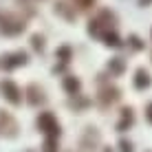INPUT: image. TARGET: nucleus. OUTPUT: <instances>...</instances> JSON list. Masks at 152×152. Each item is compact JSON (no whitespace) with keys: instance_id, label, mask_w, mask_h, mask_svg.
<instances>
[{"instance_id":"obj_26","label":"nucleus","mask_w":152,"mask_h":152,"mask_svg":"<svg viewBox=\"0 0 152 152\" xmlns=\"http://www.w3.org/2000/svg\"><path fill=\"white\" fill-rule=\"evenodd\" d=\"M104 152H113V148H104Z\"/></svg>"},{"instance_id":"obj_14","label":"nucleus","mask_w":152,"mask_h":152,"mask_svg":"<svg viewBox=\"0 0 152 152\" xmlns=\"http://www.w3.org/2000/svg\"><path fill=\"white\" fill-rule=\"evenodd\" d=\"M106 71L110 73V75H124L126 71V60L124 57H110L106 64Z\"/></svg>"},{"instance_id":"obj_5","label":"nucleus","mask_w":152,"mask_h":152,"mask_svg":"<svg viewBox=\"0 0 152 152\" xmlns=\"http://www.w3.org/2000/svg\"><path fill=\"white\" fill-rule=\"evenodd\" d=\"M95 20H97L99 24H102V29H104V31H115V27L119 24L117 13L110 11V9H99V13L95 15Z\"/></svg>"},{"instance_id":"obj_22","label":"nucleus","mask_w":152,"mask_h":152,"mask_svg":"<svg viewBox=\"0 0 152 152\" xmlns=\"http://www.w3.org/2000/svg\"><path fill=\"white\" fill-rule=\"evenodd\" d=\"M119 152H134V148H132V143H130L128 139H121L119 141Z\"/></svg>"},{"instance_id":"obj_1","label":"nucleus","mask_w":152,"mask_h":152,"mask_svg":"<svg viewBox=\"0 0 152 152\" xmlns=\"http://www.w3.org/2000/svg\"><path fill=\"white\" fill-rule=\"evenodd\" d=\"M38 128L42 132L49 134V139H57L60 137V124H57L53 113H40L38 117Z\"/></svg>"},{"instance_id":"obj_3","label":"nucleus","mask_w":152,"mask_h":152,"mask_svg":"<svg viewBox=\"0 0 152 152\" xmlns=\"http://www.w3.org/2000/svg\"><path fill=\"white\" fill-rule=\"evenodd\" d=\"M24 27L27 24L22 22V20H18V18H13V15H9V13H0V29L4 31L7 35H18V33H22Z\"/></svg>"},{"instance_id":"obj_20","label":"nucleus","mask_w":152,"mask_h":152,"mask_svg":"<svg viewBox=\"0 0 152 152\" xmlns=\"http://www.w3.org/2000/svg\"><path fill=\"white\" fill-rule=\"evenodd\" d=\"M73 2L77 4V7L82 9V11H86V9H91V7H95V2L97 0H73Z\"/></svg>"},{"instance_id":"obj_18","label":"nucleus","mask_w":152,"mask_h":152,"mask_svg":"<svg viewBox=\"0 0 152 152\" xmlns=\"http://www.w3.org/2000/svg\"><path fill=\"white\" fill-rule=\"evenodd\" d=\"M128 46H130V49H132V51H141V49H143V42H141V38H139V35H134V33H130L128 35Z\"/></svg>"},{"instance_id":"obj_21","label":"nucleus","mask_w":152,"mask_h":152,"mask_svg":"<svg viewBox=\"0 0 152 152\" xmlns=\"http://www.w3.org/2000/svg\"><path fill=\"white\" fill-rule=\"evenodd\" d=\"M44 152H57V139H46L44 141Z\"/></svg>"},{"instance_id":"obj_24","label":"nucleus","mask_w":152,"mask_h":152,"mask_svg":"<svg viewBox=\"0 0 152 152\" xmlns=\"http://www.w3.org/2000/svg\"><path fill=\"white\" fill-rule=\"evenodd\" d=\"M145 119H148V121L152 124V102L148 104V106H145Z\"/></svg>"},{"instance_id":"obj_6","label":"nucleus","mask_w":152,"mask_h":152,"mask_svg":"<svg viewBox=\"0 0 152 152\" xmlns=\"http://www.w3.org/2000/svg\"><path fill=\"white\" fill-rule=\"evenodd\" d=\"M29 62V55L24 53V51H15V53H7L2 57V66L7 71H11V69H15V66H24Z\"/></svg>"},{"instance_id":"obj_15","label":"nucleus","mask_w":152,"mask_h":152,"mask_svg":"<svg viewBox=\"0 0 152 152\" xmlns=\"http://www.w3.org/2000/svg\"><path fill=\"white\" fill-rule=\"evenodd\" d=\"M102 40H104V44L110 46V49H121V46H124V42H121V38L117 35V31H104V33H102Z\"/></svg>"},{"instance_id":"obj_11","label":"nucleus","mask_w":152,"mask_h":152,"mask_svg":"<svg viewBox=\"0 0 152 152\" xmlns=\"http://www.w3.org/2000/svg\"><path fill=\"white\" fill-rule=\"evenodd\" d=\"M15 130H18V126H15V121H13V117L11 115H7V113H2L0 110V132H7L9 137H13L15 134Z\"/></svg>"},{"instance_id":"obj_12","label":"nucleus","mask_w":152,"mask_h":152,"mask_svg":"<svg viewBox=\"0 0 152 152\" xmlns=\"http://www.w3.org/2000/svg\"><path fill=\"white\" fill-rule=\"evenodd\" d=\"M55 13L62 15L64 20H69V22H75V18H77L75 7H71L69 2H57V4H55Z\"/></svg>"},{"instance_id":"obj_2","label":"nucleus","mask_w":152,"mask_h":152,"mask_svg":"<svg viewBox=\"0 0 152 152\" xmlns=\"http://www.w3.org/2000/svg\"><path fill=\"white\" fill-rule=\"evenodd\" d=\"M0 93H2V97L7 99L9 104H13V106H18V104L22 102V91H20L18 84L11 82V80L0 82Z\"/></svg>"},{"instance_id":"obj_16","label":"nucleus","mask_w":152,"mask_h":152,"mask_svg":"<svg viewBox=\"0 0 152 152\" xmlns=\"http://www.w3.org/2000/svg\"><path fill=\"white\" fill-rule=\"evenodd\" d=\"M55 57L62 62V64H69L71 62V57H73V49L69 44H64V46H60V49L55 51Z\"/></svg>"},{"instance_id":"obj_23","label":"nucleus","mask_w":152,"mask_h":152,"mask_svg":"<svg viewBox=\"0 0 152 152\" xmlns=\"http://www.w3.org/2000/svg\"><path fill=\"white\" fill-rule=\"evenodd\" d=\"M71 106H73V108H84V106H88V99H77V102L73 99Z\"/></svg>"},{"instance_id":"obj_13","label":"nucleus","mask_w":152,"mask_h":152,"mask_svg":"<svg viewBox=\"0 0 152 152\" xmlns=\"http://www.w3.org/2000/svg\"><path fill=\"white\" fill-rule=\"evenodd\" d=\"M132 124H134V110L130 106L121 108V121L117 124V130H119V132H124V130H128Z\"/></svg>"},{"instance_id":"obj_4","label":"nucleus","mask_w":152,"mask_h":152,"mask_svg":"<svg viewBox=\"0 0 152 152\" xmlns=\"http://www.w3.org/2000/svg\"><path fill=\"white\" fill-rule=\"evenodd\" d=\"M119 97H121V91H119L115 84H106V86H102L99 93H97V102L102 104L104 108H108L110 104H115Z\"/></svg>"},{"instance_id":"obj_9","label":"nucleus","mask_w":152,"mask_h":152,"mask_svg":"<svg viewBox=\"0 0 152 152\" xmlns=\"http://www.w3.org/2000/svg\"><path fill=\"white\" fill-rule=\"evenodd\" d=\"M27 102L31 104V106H40V104H44V102H46L44 91H42L38 84H31V86L27 88Z\"/></svg>"},{"instance_id":"obj_8","label":"nucleus","mask_w":152,"mask_h":152,"mask_svg":"<svg viewBox=\"0 0 152 152\" xmlns=\"http://www.w3.org/2000/svg\"><path fill=\"white\" fill-rule=\"evenodd\" d=\"M97 143H99V130L93 128V126H88L84 137H82V148L84 150H95Z\"/></svg>"},{"instance_id":"obj_10","label":"nucleus","mask_w":152,"mask_h":152,"mask_svg":"<svg viewBox=\"0 0 152 152\" xmlns=\"http://www.w3.org/2000/svg\"><path fill=\"white\" fill-rule=\"evenodd\" d=\"M62 86H64V91L69 93L71 97H75V95H80V91H82V80L75 77V75H66L64 82H62Z\"/></svg>"},{"instance_id":"obj_17","label":"nucleus","mask_w":152,"mask_h":152,"mask_svg":"<svg viewBox=\"0 0 152 152\" xmlns=\"http://www.w3.org/2000/svg\"><path fill=\"white\" fill-rule=\"evenodd\" d=\"M86 31H88V35H93V38H102V33H104L102 24H99L95 18H93V20H88V27H86Z\"/></svg>"},{"instance_id":"obj_19","label":"nucleus","mask_w":152,"mask_h":152,"mask_svg":"<svg viewBox=\"0 0 152 152\" xmlns=\"http://www.w3.org/2000/svg\"><path fill=\"white\" fill-rule=\"evenodd\" d=\"M31 44H33V49L35 51H44V35H40V33H35V35H31Z\"/></svg>"},{"instance_id":"obj_25","label":"nucleus","mask_w":152,"mask_h":152,"mask_svg":"<svg viewBox=\"0 0 152 152\" xmlns=\"http://www.w3.org/2000/svg\"><path fill=\"white\" fill-rule=\"evenodd\" d=\"M137 4H139V7H150V4H152V0H137Z\"/></svg>"},{"instance_id":"obj_7","label":"nucleus","mask_w":152,"mask_h":152,"mask_svg":"<svg viewBox=\"0 0 152 152\" xmlns=\"http://www.w3.org/2000/svg\"><path fill=\"white\" fill-rule=\"evenodd\" d=\"M132 86L137 88V91H145V88H150V86H152V75H150V71L143 69V66H139V69L134 71Z\"/></svg>"}]
</instances>
